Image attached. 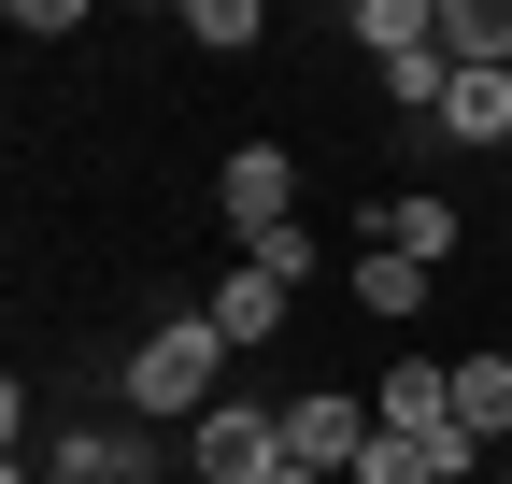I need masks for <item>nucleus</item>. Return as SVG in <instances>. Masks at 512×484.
Instances as JSON below:
<instances>
[{"label": "nucleus", "mask_w": 512, "mask_h": 484, "mask_svg": "<svg viewBox=\"0 0 512 484\" xmlns=\"http://www.w3.org/2000/svg\"><path fill=\"white\" fill-rule=\"evenodd\" d=\"M242 257L271 271V285H313V271H328V257H313V228H271V242H242Z\"/></svg>", "instance_id": "nucleus-14"}, {"label": "nucleus", "mask_w": 512, "mask_h": 484, "mask_svg": "<svg viewBox=\"0 0 512 484\" xmlns=\"http://www.w3.org/2000/svg\"><path fill=\"white\" fill-rule=\"evenodd\" d=\"M271 484H342V470H313V456H285V470H271Z\"/></svg>", "instance_id": "nucleus-15"}, {"label": "nucleus", "mask_w": 512, "mask_h": 484, "mask_svg": "<svg viewBox=\"0 0 512 484\" xmlns=\"http://www.w3.org/2000/svg\"><path fill=\"white\" fill-rule=\"evenodd\" d=\"M214 399H228V342H214V314H157L143 356H128V413H143V428H200Z\"/></svg>", "instance_id": "nucleus-1"}, {"label": "nucleus", "mask_w": 512, "mask_h": 484, "mask_svg": "<svg viewBox=\"0 0 512 484\" xmlns=\"http://www.w3.org/2000/svg\"><path fill=\"white\" fill-rule=\"evenodd\" d=\"M15 484H86V470H15Z\"/></svg>", "instance_id": "nucleus-16"}, {"label": "nucleus", "mask_w": 512, "mask_h": 484, "mask_svg": "<svg viewBox=\"0 0 512 484\" xmlns=\"http://www.w3.org/2000/svg\"><path fill=\"white\" fill-rule=\"evenodd\" d=\"M356 43H370V72L384 57H427L441 43V0H356Z\"/></svg>", "instance_id": "nucleus-10"}, {"label": "nucleus", "mask_w": 512, "mask_h": 484, "mask_svg": "<svg viewBox=\"0 0 512 484\" xmlns=\"http://www.w3.org/2000/svg\"><path fill=\"white\" fill-rule=\"evenodd\" d=\"M370 428L384 442H456V356H384L370 371Z\"/></svg>", "instance_id": "nucleus-3"}, {"label": "nucleus", "mask_w": 512, "mask_h": 484, "mask_svg": "<svg viewBox=\"0 0 512 484\" xmlns=\"http://www.w3.org/2000/svg\"><path fill=\"white\" fill-rule=\"evenodd\" d=\"M57 470H86V484H157V442H143V428H72Z\"/></svg>", "instance_id": "nucleus-9"}, {"label": "nucleus", "mask_w": 512, "mask_h": 484, "mask_svg": "<svg viewBox=\"0 0 512 484\" xmlns=\"http://www.w3.org/2000/svg\"><path fill=\"white\" fill-rule=\"evenodd\" d=\"M200 314H214V342H228V356H271V342H285V314H299V285H271V271L242 257V271H214Z\"/></svg>", "instance_id": "nucleus-5"}, {"label": "nucleus", "mask_w": 512, "mask_h": 484, "mask_svg": "<svg viewBox=\"0 0 512 484\" xmlns=\"http://www.w3.org/2000/svg\"><path fill=\"white\" fill-rule=\"evenodd\" d=\"M456 442H470V456L512 442V342H470V356H456Z\"/></svg>", "instance_id": "nucleus-8"}, {"label": "nucleus", "mask_w": 512, "mask_h": 484, "mask_svg": "<svg viewBox=\"0 0 512 484\" xmlns=\"http://www.w3.org/2000/svg\"><path fill=\"white\" fill-rule=\"evenodd\" d=\"M441 143H512V72H456V100H441Z\"/></svg>", "instance_id": "nucleus-12"}, {"label": "nucleus", "mask_w": 512, "mask_h": 484, "mask_svg": "<svg viewBox=\"0 0 512 484\" xmlns=\"http://www.w3.org/2000/svg\"><path fill=\"white\" fill-rule=\"evenodd\" d=\"M185 470H200V484H271V470H285V399L228 385L200 428H185Z\"/></svg>", "instance_id": "nucleus-2"}, {"label": "nucleus", "mask_w": 512, "mask_h": 484, "mask_svg": "<svg viewBox=\"0 0 512 484\" xmlns=\"http://www.w3.org/2000/svg\"><path fill=\"white\" fill-rule=\"evenodd\" d=\"M185 43H200V57H256L271 15H256V0H185Z\"/></svg>", "instance_id": "nucleus-13"}, {"label": "nucleus", "mask_w": 512, "mask_h": 484, "mask_svg": "<svg viewBox=\"0 0 512 484\" xmlns=\"http://www.w3.org/2000/svg\"><path fill=\"white\" fill-rule=\"evenodd\" d=\"M214 214H228L242 242L299 228V157H285V143H228V171H214Z\"/></svg>", "instance_id": "nucleus-4"}, {"label": "nucleus", "mask_w": 512, "mask_h": 484, "mask_svg": "<svg viewBox=\"0 0 512 484\" xmlns=\"http://www.w3.org/2000/svg\"><path fill=\"white\" fill-rule=\"evenodd\" d=\"M370 242H384V257H413V271H441V257H456V200H441V186L370 200Z\"/></svg>", "instance_id": "nucleus-7"}, {"label": "nucleus", "mask_w": 512, "mask_h": 484, "mask_svg": "<svg viewBox=\"0 0 512 484\" xmlns=\"http://www.w3.org/2000/svg\"><path fill=\"white\" fill-rule=\"evenodd\" d=\"M285 456H313V470H356V456H370V399H342V385H299V399H285Z\"/></svg>", "instance_id": "nucleus-6"}, {"label": "nucleus", "mask_w": 512, "mask_h": 484, "mask_svg": "<svg viewBox=\"0 0 512 484\" xmlns=\"http://www.w3.org/2000/svg\"><path fill=\"white\" fill-rule=\"evenodd\" d=\"M342 285L370 299L384 328H399V314H427V285H441V271H413V257H384V242H356V271H342Z\"/></svg>", "instance_id": "nucleus-11"}]
</instances>
